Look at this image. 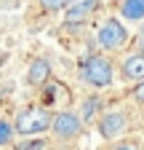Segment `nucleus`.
I'll use <instances>...</instances> for the list:
<instances>
[{"label": "nucleus", "instance_id": "423d86ee", "mask_svg": "<svg viewBox=\"0 0 144 150\" xmlns=\"http://www.w3.org/2000/svg\"><path fill=\"white\" fill-rule=\"evenodd\" d=\"M101 8V0H72L64 8V24H83Z\"/></svg>", "mask_w": 144, "mask_h": 150}, {"label": "nucleus", "instance_id": "9b49d317", "mask_svg": "<svg viewBox=\"0 0 144 150\" xmlns=\"http://www.w3.org/2000/svg\"><path fill=\"white\" fill-rule=\"evenodd\" d=\"M13 150H45L48 142L45 139H38V137H19V142L11 145Z\"/></svg>", "mask_w": 144, "mask_h": 150}, {"label": "nucleus", "instance_id": "7ed1b4c3", "mask_svg": "<svg viewBox=\"0 0 144 150\" xmlns=\"http://www.w3.org/2000/svg\"><path fill=\"white\" fill-rule=\"evenodd\" d=\"M83 131H85V123L80 118V112H75V110H59V112H53V121H51L53 139L72 142V139H78Z\"/></svg>", "mask_w": 144, "mask_h": 150}, {"label": "nucleus", "instance_id": "2eb2a0df", "mask_svg": "<svg viewBox=\"0 0 144 150\" xmlns=\"http://www.w3.org/2000/svg\"><path fill=\"white\" fill-rule=\"evenodd\" d=\"M139 24H141V27H139V32H136V43H134V46H136V51L144 54V22H139Z\"/></svg>", "mask_w": 144, "mask_h": 150}, {"label": "nucleus", "instance_id": "ddd939ff", "mask_svg": "<svg viewBox=\"0 0 144 150\" xmlns=\"http://www.w3.org/2000/svg\"><path fill=\"white\" fill-rule=\"evenodd\" d=\"M69 3H72V0H38V8H40L43 13H59V11H64Z\"/></svg>", "mask_w": 144, "mask_h": 150}, {"label": "nucleus", "instance_id": "9d476101", "mask_svg": "<svg viewBox=\"0 0 144 150\" xmlns=\"http://www.w3.org/2000/svg\"><path fill=\"white\" fill-rule=\"evenodd\" d=\"M117 11L128 22H144V0H120Z\"/></svg>", "mask_w": 144, "mask_h": 150}, {"label": "nucleus", "instance_id": "dca6fc26", "mask_svg": "<svg viewBox=\"0 0 144 150\" xmlns=\"http://www.w3.org/2000/svg\"><path fill=\"white\" fill-rule=\"evenodd\" d=\"M110 150H141V147H139L136 142H115Z\"/></svg>", "mask_w": 144, "mask_h": 150}, {"label": "nucleus", "instance_id": "20e7f679", "mask_svg": "<svg viewBox=\"0 0 144 150\" xmlns=\"http://www.w3.org/2000/svg\"><path fill=\"white\" fill-rule=\"evenodd\" d=\"M128 27H125L120 19H115V16H110V19H104V22L99 24V30H96V40H99V46L104 48V51H120L125 43H128Z\"/></svg>", "mask_w": 144, "mask_h": 150}, {"label": "nucleus", "instance_id": "6e6552de", "mask_svg": "<svg viewBox=\"0 0 144 150\" xmlns=\"http://www.w3.org/2000/svg\"><path fill=\"white\" fill-rule=\"evenodd\" d=\"M51 81V64L48 59H32L29 67H27V83L32 88H40Z\"/></svg>", "mask_w": 144, "mask_h": 150}, {"label": "nucleus", "instance_id": "1a4fd4ad", "mask_svg": "<svg viewBox=\"0 0 144 150\" xmlns=\"http://www.w3.org/2000/svg\"><path fill=\"white\" fill-rule=\"evenodd\" d=\"M78 112H80V118H83V123H85V126H88V123H94V121L101 115V97H99V94H91V97H85Z\"/></svg>", "mask_w": 144, "mask_h": 150}, {"label": "nucleus", "instance_id": "f257e3e1", "mask_svg": "<svg viewBox=\"0 0 144 150\" xmlns=\"http://www.w3.org/2000/svg\"><path fill=\"white\" fill-rule=\"evenodd\" d=\"M51 121H53V110L45 105H29L22 107L13 118V129L19 137H35V134H45L51 131Z\"/></svg>", "mask_w": 144, "mask_h": 150}, {"label": "nucleus", "instance_id": "f3484780", "mask_svg": "<svg viewBox=\"0 0 144 150\" xmlns=\"http://www.w3.org/2000/svg\"><path fill=\"white\" fill-rule=\"evenodd\" d=\"M8 150H13V147H8Z\"/></svg>", "mask_w": 144, "mask_h": 150}, {"label": "nucleus", "instance_id": "39448f33", "mask_svg": "<svg viewBox=\"0 0 144 150\" xmlns=\"http://www.w3.org/2000/svg\"><path fill=\"white\" fill-rule=\"evenodd\" d=\"M96 129H99L101 139H115V137H120L123 131L128 129V118H125V112H120V110L101 112L96 118Z\"/></svg>", "mask_w": 144, "mask_h": 150}, {"label": "nucleus", "instance_id": "0eeeda50", "mask_svg": "<svg viewBox=\"0 0 144 150\" xmlns=\"http://www.w3.org/2000/svg\"><path fill=\"white\" fill-rule=\"evenodd\" d=\"M120 78L125 83H139V81H144V54L141 51H136V54H131V56H125V59H123V64H120Z\"/></svg>", "mask_w": 144, "mask_h": 150}, {"label": "nucleus", "instance_id": "f03ea898", "mask_svg": "<svg viewBox=\"0 0 144 150\" xmlns=\"http://www.w3.org/2000/svg\"><path fill=\"white\" fill-rule=\"evenodd\" d=\"M80 78L94 88H107L115 81V64L104 54H91L80 62Z\"/></svg>", "mask_w": 144, "mask_h": 150}, {"label": "nucleus", "instance_id": "4468645a", "mask_svg": "<svg viewBox=\"0 0 144 150\" xmlns=\"http://www.w3.org/2000/svg\"><path fill=\"white\" fill-rule=\"evenodd\" d=\"M131 99H134L136 105H144V81L134 83V88H131Z\"/></svg>", "mask_w": 144, "mask_h": 150}, {"label": "nucleus", "instance_id": "f8f14e48", "mask_svg": "<svg viewBox=\"0 0 144 150\" xmlns=\"http://www.w3.org/2000/svg\"><path fill=\"white\" fill-rule=\"evenodd\" d=\"M13 139H16V129H13V123L6 121V118H0V147H11Z\"/></svg>", "mask_w": 144, "mask_h": 150}]
</instances>
